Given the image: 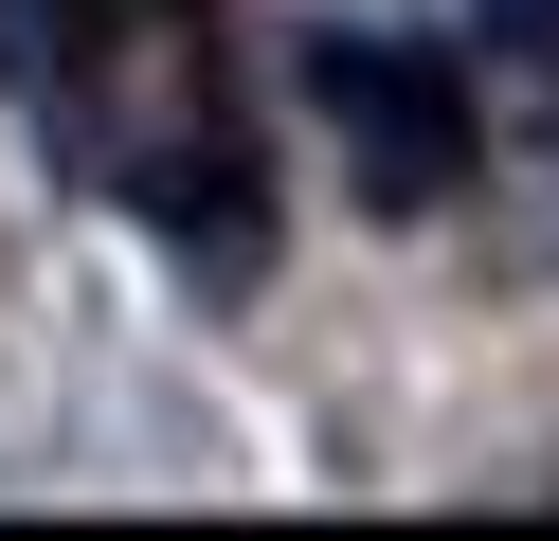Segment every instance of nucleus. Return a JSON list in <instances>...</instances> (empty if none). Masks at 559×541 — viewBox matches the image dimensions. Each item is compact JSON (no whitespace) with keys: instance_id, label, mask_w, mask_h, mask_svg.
Here are the masks:
<instances>
[{"instance_id":"f257e3e1","label":"nucleus","mask_w":559,"mask_h":541,"mask_svg":"<svg viewBox=\"0 0 559 541\" xmlns=\"http://www.w3.org/2000/svg\"><path fill=\"white\" fill-rule=\"evenodd\" d=\"M0 91L55 144V180L145 216L163 252L199 271L271 252V108L235 55V0H0Z\"/></svg>"},{"instance_id":"f03ea898","label":"nucleus","mask_w":559,"mask_h":541,"mask_svg":"<svg viewBox=\"0 0 559 541\" xmlns=\"http://www.w3.org/2000/svg\"><path fill=\"white\" fill-rule=\"evenodd\" d=\"M289 91L325 127V163L361 180V216H451L487 180V91L451 36H397V19H307L289 36Z\"/></svg>"},{"instance_id":"7ed1b4c3","label":"nucleus","mask_w":559,"mask_h":541,"mask_svg":"<svg viewBox=\"0 0 559 541\" xmlns=\"http://www.w3.org/2000/svg\"><path fill=\"white\" fill-rule=\"evenodd\" d=\"M451 55H469L487 127H559V0H469V19H451Z\"/></svg>"}]
</instances>
